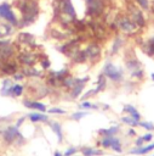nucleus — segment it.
Wrapping results in <instances>:
<instances>
[{"label": "nucleus", "instance_id": "obj_33", "mask_svg": "<svg viewBox=\"0 0 154 156\" xmlns=\"http://www.w3.org/2000/svg\"><path fill=\"white\" fill-rule=\"evenodd\" d=\"M23 90H24V87L21 85V84H13L12 85V96H21L23 94Z\"/></svg>", "mask_w": 154, "mask_h": 156}, {"label": "nucleus", "instance_id": "obj_23", "mask_svg": "<svg viewBox=\"0 0 154 156\" xmlns=\"http://www.w3.org/2000/svg\"><path fill=\"white\" fill-rule=\"evenodd\" d=\"M49 126H50V127H51V129L56 133L57 139H58V143H62V141H63V133H62L61 124H59V123H57V122H49Z\"/></svg>", "mask_w": 154, "mask_h": 156}, {"label": "nucleus", "instance_id": "obj_10", "mask_svg": "<svg viewBox=\"0 0 154 156\" xmlns=\"http://www.w3.org/2000/svg\"><path fill=\"white\" fill-rule=\"evenodd\" d=\"M107 78H109L113 82H121L124 78V71L119 67H116L114 63L112 62H105L104 67H103V72H102Z\"/></svg>", "mask_w": 154, "mask_h": 156}, {"label": "nucleus", "instance_id": "obj_7", "mask_svg": "<svg viewBox=\"0 0 154 156\" xmlns=\"http://www.w3.org/2000/svg\"><path fill=\"white\" fill-rule=\"evenodd\" d=\"M85 52H86V56H87V62H90L91 65H95L97 63L99 60H101V56H102V46L98 41H90L86 44L85 46Z\"/></svg>", "mask_w": 154, "mask_h": 156}, {"label": "nucleus", "instance_id": "obj_55", "mask_svg": "<svg viewBox=\"0 0 154 156\" xmlns=\"http://www.w3.org/2000/svg\"><path fill=\"white\" fill-rule=\"evenodd\" d=\"M124 1H130V0H124Z\"/></svg>", "mask_w": 154, "mask_h": 156}, {"label": "nucleus", "instance_id": "obj_9", "mask_svg": "<svg viewBox=\"0 0 154 156\" xmlns=\"http://www.w3.org/2000/svg\"><path fill=\"white\" fill-rule=\"evenodd\" d=\"M125 66L127 68V71L130 72L131 77L133 78H137V79H142L143 78V68H142V65L141 62L135 57V56H131V57H127L125 60Z\"/></svg>", "mask_w": 154, "mask_h": 156}, {"label": "nucleus", "instance_id": "obj_22", "mask_svg": "<svg viewBox=\"0 0 154 156\" xmlns=\"http://www.w3.org/2000/svg\"><path fill=\"white\" fill-rule=\"evenodd\" d=\"M143 50H144V52H146L148 56L154 57V35H153L152 38H149V39L146 41V44H144V46H143Z\"/></svg>", "mask_w": 154, "mask_h": 156}, {"label": "nucleus", "instance_id": "obj_35", "mask_svg": "<svg viewBox=\"0 0 154 156\" xmlns=\"http://www.w3.org/2000/svg\"><path fill=\"white\" fill-rule=\"evenodd\" d=\"M39 63H40V67H41L42 71H47L51 67V61L49 60V57H45V58L39 60Z\"/></svg>", "mask_w": 154, "mask_h": 156}, {"label": "nucleus", "instance_id": "obj_36", "mask_svg": "<svg viewBox=\"0 0 154 156\" xmlns=\"http://www.w3.org/2000/svg\"><path fill=\"white\" fill-rule=\"evenodd\" d=\"M121 121L125 122V123H127V124H130V126H132V127L138 126V121L133 119L132 117H121Z\"/></svg>", "mask_w": 154, "mask_h": 156}, {"label": "nucleus", "instance_id": "obj_30", "mask_svg": "<svg viewBox=\"0 0 154 156\" xmlns=\"http://www.w3.org/2000/svg\"><path fill=\"white\" fill-rule=\"evenodd\" d=\"M110 147L114 150V151H116V152H121L122 151V149H121V144H120V140L118 139V138H115L114 135L112 136V139H110Z\"/></svg>", "mask_w": 154, "mask_h": 156}, {"label": "nucleus", "instance_id": "obj_31", "mask_svg": "<svg viewBox=\"0 0 154 156\" xmlns=\"http://www.w3.org/2000/svg\"><path fill=\"white\" fill-rule=\"evenodd\" d=\"M153 149H154V144H150V145H148V146H146V147L138 146V149H133L131 152H132V154H139V155H143V154H147V152L152 151Z\"/></svg>", "mask_w": 154, "mask_h": 156}, {"label": "nucleus", "instance_id": "obj_53", "mask_svg": "<svg viewBox=\"0 0 154 156\" xmlns=\"http://www.w3.org/2000/svg\"><path fill=\"white\" fill-rule=\"evenodd\" d=\"M84 1H85V2H90L91 0H84Z\"/></svg>", "mask_w": 154, "mask_h": 156}, {"label": "nucleus", "instance_id": "obj_1", "mask_svg": "<svg viewBox=\"0 0 154 156\" xmlns=\"http://www.w3.org/2000/svg\"><path fill=\"white\" fill-rule=\"evenodd\" d=\"M12 7H15L21 17L18 18L17 29H23L28 26H32L40 15V4L39 0H12Z\"/></svg>", "mask_w": 154, "mask_h": 156}, {"label": "nucleus", "instance_id": "obj_34", "mask_svg": "<svg viewBox=\"0 0 154 156\" xmlns=\"http://www.w3.org/2000/svg\"><path fill=\"white\" fill-rule=\"evenodd\" d=\"M119 130V127H110L108 129H101L99 130V134H103L104 136H108V135H114L116 132Z\"/></svg>", "mask_w": 154, "mask_h": 156}, {"label": "nucleus", "instance_id": "obj_54", "mask_svg": "<svg viewBox=\"0 0 154 156\" xmlns=\"http://www.w3.org/2000/svg\"><path fill=\"white\" fill-rule=\"evenodd\" d=\"M0 67H1V60H0Z\"/></svg>", "mask_w": 154, "mask_h": 156}, {"label": "nucleus", "instance_id": "obj_42", "mask_svg": "<svg viewBox=\"0 0 154 156\" xmlns=\"http://www.w3.org/2000/svg\"><path fill=\"white\" fill-rule=\"evenodd\" d=\"M49 113H59V115H64L65 111L59 108V107H53V108H50L49 110Z\"/></svg>", "mask_w": 154, "mask_h": 156}, {"label": "nucleus", "instance_id": "obj_32", "mask_svg": "<svg viewBox=\"0 0 154 156\" xmlns=\"http://www.w3.org/2000/svg\"><path fill=\"white\" fill-rule=\"evenodd\" d=\"M81 151H82L84 156H93V155H102L103 154L101 150H96V149H92V147H85Z\"/></svg>", "mask_w": 154, "mask_h": 156}, {"label": "nucleus", "instance_id": "obj_43", "mask_svg": "<svg viewBox=\"0 0 154 156\" xmlns=\"http://www.w3.org/2000/svg\"><path fill=\"white\" fill-rule=\"evenodd\" d=\"M11 85H13V84H12V80H11L10 78H5V79L2 80V87H1V88H8V87H11Z\"/></svg>", "mask_w": 154, "mask_h": 156}, {"label": "nucleus", "instance_id": "obj_45", "mask_svg": "<svg viewBox=\"0 0 154 156\" xmlns=\"http://www.w3.org/2000/svg\"><path fill=\"white\" fill-rule=\"evenodd\" d=\"M91 95H95V90H93V89H91V90H89L86 94H84L81 99H82V100H86V99H87L89 96H91Z\"/></svg>", "mask_w": 154, "mask_h": 156}, {"label": "nucleus", "instance_id": "obj_25", "mask_svg": "<svg viewBox=\"0 0 154 156\" xmlns=\"http://www.w3.org/2000/svg\"><path fill=\"white\" fill-rule=\"evenodd\" d=\"M84 88H85V84H75L73 88L69 89V90H70V91H69L70 98H72V99H76V98H79L80 94L82 93Z\"/></svg>", "mask_w": 154, "mask_h": 156}, {"label": "nucleus", "instance_id": "obj_41", "mask_svg": "<svg viewBox=\"0 0 154 156\" xmlns=\"http://www.w3.org/2000/svg\"><path fill=\"white\" fill-rule=\"evenodd\" d=\"M86 115H87L86 112H75V113H73V115H72V118L76 121V119H81V118H82V117H85Z\"/></svg>", "mask_w": 154, "mask_h": 156}, {"label": "nucleus", "instance_id": "obj_48", "mask_svg": "<svg viewBox=\"0 0 154 156\" xmlns=\"http://www.w3.org/2000/svg\"><path fill=\"white\" fill-rule=\"evenodd\" d=\"M142 143H143V139H142V138H138V139L136 140V145H137V146H142Z\"/></svg>", "mask_w": 154, "mask_h": 156}, {"label": "nucleus", "instance_id": "obj_47", "mask_svg": "<svg viewBox=\"0 0 154 156\" xmlns=\"http://www.w3.org/2000/svg\"><path fill=\"white\" fill-rule=\"evenodd\" d=\"M24 119H25V117H21V118L17 121V123H16V127H17V128H19V127L22 126V123L24 122Z\"/></svg>", "mask_w": 154, "mask_h": 156}, {"label": "nucleus", "instance_id": "obj_4", "mask_svg": "<svg viewBox=\"0 0 154 156\" xmlns=\"http://www.w3.org/2000/svg\"><path fill=\"white\" fill-rule=\"evenodd\" d=\"M107 7V0H91L86 2L85 9V17L86 18H101Z\"/></svg>", "mask_w": 154, "mask_h": 156}, {"label": "nucleus", "instance_id": "obj_2", "mask_svg": "<svg viewBox=\"0 0 154 156\" xmlns=\"http://www.w3.org/2000/svg\"><path fill=\"white\" fill-rule=\"evenodd\" d=\"M113 21L116 23L118 30H120L122 34L126 35H135L139 28L137 24L131 20V17L126 12H119L113 17Z\"/></svg>", "mask_w": 154, "mask_h": 156}, {"label": "nucleus", "instance_id": "obj_16", "mask_svg": "<svg viewBox=\"0 0 154 156\" xmlns=\"http://www.w3.org/2000/svg\"><path fill=\"white\" fill-rule=\"evenodd\" d=\"M19 71L25 76V78H45L42 71L35 68L34 66H21Z\"/></svg>", "mask_w": 154, "mask_h": 156}, {"label": "nucleus", "instance_id": "obj_49", "mask_svg": "<svg viewBox=\"0 0 154 156\" xmlns=\"http://www.w3.org/2000/svg\"><path fill=\"white\" fill-rule=\"evenodd\" d=\"M129 134H130V135H135L136 133H135V130H133V129H130V130H129Z\"/></svg>", "mask_w": 154, "mask_h": 156}, {"label": "nucleus", "instance_id": "obj_46", "mask_svg": "<svg viewBox=\"0 0 154 156\" xmlns=\"http://www.w3.org/2000/svg\"><path fill=\"white\" fill-rule=\"evenodd\" d=\"M152 138H153L152 133H148V134H146L142 139H143V141H150V140H152Z\"/></svg>", "mask_w": 154, "mask_h": 156}, {"label": "nucleus", "instance_id": "obj_24", "mask_svg": "<svg viewBox=\"0 0 154 156\" xmlns=\"http://www.w3.org/2000/svg\"><path fill=\"white\" fill-rule=\"evenodd\" d=\"M105 85H107V77H105L103 73H101V74L98 76V78H97V88L93 89V90H95V94H97V93L104 90Z\"/></svg>", "mask_w": 154, "mask_h": 156}, {"label": "nucleus", "instance_id": "obj_27", "mask_svg": "<svg viewBox=\"0 0 154 156\" xmlns=\"http://www.w3.org/2000/svg\"><path fill=\"white\" fill-rule=\"evenodd\" d=\"M124 111H125V112H129L133 119H136V121L139 122V119H141V115H139V112H138L133 106H131V105H126V106L124 107Z\"/></svg>", "mask_w": 154, "mask_h": 156}, {"label": "nucleus", "instance_id": "obj_38", "mask_svg": "<svg viewBox=\"0 0 154 156\" xmlns=\"http://www.w3.org/2000/svg\"><path fill=\"white\" fill-rule=\"evenodd\" d=\"M113 135H108V136H104L103 140H102V146L103 147H110V139H112Z\"/></svg>", "mask_w": 154, "mask_h": 156}, {"label": "nucleus", "instance_id": "obj_17", "mask_svg": "<svg viewBox=\"0 0 154 156\" xmlns=\"http://www.w3.org/2000/svg\"><path fill=\"white\" fill-rule=\"evenodd\" d=\"M16 27H13L12 24H10L8 22L5 21H0V39H5L8 38L10 35L15 34L16 32Z\"/></svg>", "mask_w": 154, "mask_h": 156}, {"label": "nucleus", "instance_id": "obj_19", "mask_svg": "<svg viewBox=\"0 0 154 156\" xmlns=\"http://www.w3.org/2000/svg\"><path fill=\"white\" fill-rule=\"evenodd\" d=\"M73 28L75 29L76 34H80V33H86V32H87L86 18H84V20H79V18H75V20L73 21Z\"/></svg>", "mask_w": 154, "mask_h": 156}, {"label": "nucleus", "instance_id": "obj_3", "mask_svg": "<svg viewBox=\"0 0 154 156\" xmlns=\"http://www.w3.org/2000/svg\"><path fill=\"white\" fill-rule=\"evenodd\" d=\"M125 12L131 17V20L137 24V27L139 29H142V28H144L147 26V17L144 15V11L142 9H139L135 4V1H132V0L126 1Z\"/></svg>", "mask_w": 154, "mask_h": 156}, {"label": "nucleus", "instance_id": "obj_8", "mask_svg": "<svg viewBox=\"0 0 154 156\" xmlns=\"http://www.w3.org/2000/svg\"><path fill=\"white\" fill-rule=\"evenodd\" d=\"M32 94L34 98H45L50 94V87L46 83H41L39 80H33L28 84V94Z\"/></svg>", "mask_w": 154, "mask_h": 156}, {"label": "nucleus", "instance_id": "obj_13", "mask_svg": "<svg viewBox=\"0 0 154 156\" xmlns=\"http://www.w3.org/2000/svg\"><path fill=\"white\" fill-rule=\"evenodd\" d=\"M47 34L51 39H53L56 41H65L67 39L70 38L69 34L59 26H50L47 28Z\"/></svg>", "mask_w": 154, "mask_h": 156}, {"label": "nucleus", "instance_id": "obj_51", "mask_svg": "<svg viewBox=\"0 0 154 156\" xmlns=\"http://www.w3.org/2000/svg\"><path fill=\"white\" fill-rule=\"evenodd\" d=\"M55 156H63V155H62L61 152H58V151H56V152H55Z\"/></svg>", "mask_w": 154, "mask_h": 156}, {"label": "nucleus", "instance_id": "obj_39", "mask_svg": "<svg viewBox=\"0 0 154 156\" xmlns=\"http://www.w3.org/2000/svg\"><path fill=\"white\" fill-rule=\"evenodd\" d=\"M138 126H142L148 130H154V124H152L149 122H138Z\"/></svg>", "mask_w": 154, "mask_h": 156}, {"label": "nucleus", "instance_id": "obj_50", "mask_svg": "<svg viewBox=\"0 0 154 156\" xmlns=\"http://www.w3.org/2000/svg\"><path fill=\"white\" fill-rule=\"evenodd\" d=\"M150 11H153V13H154V0L152 1V6H150Z\"/></svg>", "mask_w": 154, "mask_h": 156}, {"label": "nucleus", "instance_id": "obj_14", "mask_svg": "<svg viewBox=\"0 0 154 156\" xmlns=\"http://www.w3.org/2000/svg\"><path fill=\"white\" fill-rule=\"evenodd\" d=\"M61 7V11L63 15H67L68 17L75 20L76 18V11L74 9V5L72 0H56Z\"/></svg>", "mask_w": 154, "mask_h": 156}, {"label": "nucleus", "instance_id": "obj_52", "mask_svg": "<svg viewBox=\"0 0 154 156\" xmlns=\"http://www.w3.org/2000/svg\"><path fill=\"white\" fill-rule=\"evenodd\" d=\"M150 77H152V79L154 80V73H152V74H150Z\"/></svg>", "mask_w": 154, "mask_h": 156}, {"label": "nucleus", "instance_id": "obj_12", "mask_svg": "<svg viewBox=\"0 0 154 156\" xmlns=\"http://www.w3.org/2000/svg\"><path fill=\"white\" fill-rule=\"evenodd\" d=\"M2 136H4L5 141L8 143V144H15V143L21 144L19 140H21L22 143H24V138H23V135L19 133V130H18V128H17L16 126L7 127V128L4 130Z\"/></svg>", "mask_w": 154, "mask_h": 156}, {"label": "nucleus", "instance_id": "obj_15", "mask_svg": "<svg viewBox=\"0 0 154 156\" xmlns=\"http://www.w3.org/2000/svg\"><path fill=\"white\" fill-rule=\"evenodd\" d=\"M16 54H17V49L13 45V41L11 44L0 46V60H1V62L2 61H6L8 58L16 57Z\"/></svg>", "mask_w": 154, "mask_h": 156}, {"label": "nucleus", "instance_id": "obj_21", "mask_svg": "<svg viewBox=\"0 0 154 156\" xmlns=\"http://www.w3.org/2000/svg\"><path fill=\"white\" fill-rule=\"evenodd\" d=\"M23 105L28 108H34V110H39L41 112H45L46 111V106L39 101H32L29 99H24L23 100Z\"/></svg>", "mask_w": 154, "mask_h": 156}, {"label": "nucleus", "instance_id": "obj_40", "mask_svg": "<svg viewBox=\"0 0 154 156\" xmlns=\"http://www.w3.org/2000/svg\"><path fill=\"white\" fill-rule=\"evenodd\" d=\"M12 78H13L15 80H23V79L25 78V76H24L21 71H18V72H16V73L12 76Z\"/></svg>", "mask_w": 154, "mask_h": 156}, {"label": "nucleus", "instance_id": "obj_26", "mask_svg": "<svg viewBox=\"0 0 154 156\" xmlns=\"http://www.w3.org/2000/svg\"><path fill=\"white\" fill-rule=\"evenodd\" d=\"M135 4L142 9L144 12H149L150 11V6H152V0H133Z\"/></svg>", "mask_w": 154, "mask_h": 156}, {"label": "nucleus", "instance_id": "obj_18", "mask_svg": "<svg viewBox=\"0 0 154 156\" xmlns=\"http://www.w3.org/2000/svg\"><path fill=\"white\" fill-rule=\"evenodd\" d=\"M70 61H72L73 63H76V65H81V63L87 62V56H86L85 50L80 48V49L70 57Z\"/></svg>", "mask_w": 154, "mask_h": 156}, {"label": "nucleus", "instance_id": "obj_37", "mask_svg": "<svg viewBox=\"0 0 154 156\" xmlns=\"http://www.w3.org/2000/svg\"><path fill=\"white\" fill-rule=\"evenodd\" d=\"M80 108H85V110H89V108H98L97 107V105H93V104H91V102H89V101H84L81 105H80Z\"/></svg>", "mask_w": 154, "mask_h": 156}, {"label": "nucleus", "instance_id": "obj_5", "mask_svg": "<svg viewBox=\"0 0 154 156\" xmlns=\"http://www.w3.org/2000/svg\"><path fill=\"white\" fill-rule=\"evenodd\" d=\"M16 60L21 66H35L39 62V51L21 49L16 54Z\"/></svg>", "mask_w": 154, "mask_h": 156}, {"label": "nucleus", "instance_id": "obj_28", "mask_svg": "<svg viewBox=\"0 0 154 156\" xmlns=\"http://www.w3.org/2000/svg\"><path fill=\"white\" fill-rule=\"evenodd\" d=\"M75 85V78L73 77V76H67L63 80H62V83H61V87L62 88H68V89H70V88H73Z\"/></svg>", "mask_w": 154, "mask_h": 156}, {"label": "nucleus", "instance_id": "obj_29", "mask_svg": "<svg viewBox=\"0 0 154 156\" xmlns=\"http://www.w3.org/2000/svg\"><path fill=\"white\" fill-rule=\"evenodd\" d=\"M28 117L32 122H47L49 121V117L42 113H30Z\"/></svg>", "mask_w": 154, "mask_h": 156}, {"label": "nucleus", "instance_id": "obj_44", "mask_svg": "<svg viewBox=\"0 0 154 156\" xmlns=\"http://www.w3.org/2000/svg\"><path fill=\"white\" fill-rule=\"evenodd\" d=\"M75 152H76V149H75V147H70V149H68V150L64 152L63 156H72V155H74Z\"/></svg>", "mask_w": 154, "mask_h": 156}, {"label": "nucleus", "instance_id": "obj_6", "mask_svg": "<svg viewBox=\"0 0 154 156\" xmlns=\"http://www.w3.org/2000/svg\"><path fill=\"white\" fill-rule=\"evenodd\" d=\"M0 21L8 22L13 27H17V24H18V17H17L16 12L12 10V4L11 2L4 1V2L0 4Z\"/></svg>", "mask_w": 154, "mask_h": 156}, {"label": "nucleus", "instance_id": "obj_20", "mask_svg": "<svg viewBox=\"0 0 154 156\" xmlns=\"http://www.w3.org/2000/svg\"><path fill=\"white\" fill-rule=\"evenodd\" d=\"M122 45H124V38H122L121 35L116 34V35H115V38H114V40H113V44H112L110 55L113 56V55L118 54V52L120 51V49L122 48Z\"/></svg>", "mask_w": 154, "mask_h": 156}, {"label": "nucleus", "instance_id": "obj_11", "mask_svg": "<svg viewBox=\"0 0 154 156\" xmlns=\"http://www.w3.org/2000/svg\"><path fill=\"white\" fill-rule=\"evenodd\" d=\"M21 68V65L18 63V61L16 60V57L8 58L6 61L1 62V67H0V74L2 76H13L16 72H18Z\"/></svg>", "mask_w": 154, "mask_h": 156}]
</instances>
